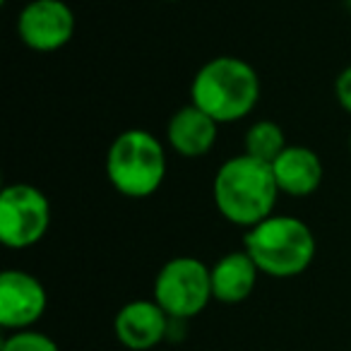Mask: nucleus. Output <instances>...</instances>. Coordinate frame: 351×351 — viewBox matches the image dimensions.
Here are the masks:
<instances>
[{
	"label": "nucleus",
	"mask_w": 351,
	"mask_h": 351,
	"mask_svg": "<svg viewBox=\"0 0 351 351\" xmlns=\"http://www.w3.org/2000/svg\"><path fill=\"white\" fill-rule=\"evenodd\" d=\"M219 123L212 121L195 104L181 106L166 123V145L183 159L207 156L217 145Z\"/></svg>",
	"instance_id": "9d476101"
},
{
	"label": "nucleus",
	"mask_w": 351,
	"mask_h": 351,
	"mask_svg": "<svg viewBox=\"0 0 351 351\" xmlns=\"http://www.w3.org/2000/svg\"><path fill=\"white\" fill-rule=\"evenodd\" d=\"M73 8L65 0H29L17 17V36L36 53H56L75 36Z\"/></svg>",
	"instance_id": "0eeeda50"
},
{
	"label": "nucleus",
	"mask_w": 351,
	"mask_h": 351,
	"mask_svg": "<svg viewBox=\"0 0 351 351\" xmlns=\"http://www.w3.org/2000/svg\"><path fill=\"white\" fill-rule=\"evenodd\" d=\"M335 97H337V101H339V106L344 108L346 113H351V65H346V68L337 75Z\"/></svg>",
	"instance_id": "2eb2a0df"
},
{
	"label": "nucleus",
	"mask_w": 351,
	"mask_h": 351,
	"mask_svg": "<svg viewBox=\"0 0 351 351\" xmlns=\"http://www.w3.org/2000/svg\"><path fill=\"white\" fill-rule=\"evenodd\" d=\"M258 265L245 250L226 253L212 265V296L219 303H243L258 284Z\"/></svg>",
	"instance_id": "f8f14e48"
},
{
	"label": "nucleus",
	"mask_w": 351,
	"mask_h": 351,
	"mask_svg": "<svg viewBox=\"0 0 351 351\" xmlns=\"http://www.w3.org/2000/svg\"><path fill=\"white\" fill-rule=\"evenodd\" d=\"M243 250L258 265L260 274L291 279L303 274L315 260V236L298 217L272 215L245 231Z\"/></svg>",
	"instance_id": "7ed1b4c3"
},
{
	"label": "nucleus",
	"mask_w": 351,
	"mask_h": 351,
	"mask_svg": "<svg viewBox=\"0 0 351 351\" xmlns=\"http://www.w3.org/2000/svg\"><path fill=\"white\" fill-rule=\"evenodd\" d=\"M0 3H8V0H0Z\"/></svg>",
	"instance_id": "a211bd4d"
},
{
	"label": "nucleus",
	"mask_w": 351,
	"mask_h": 351,
	"mask_svg": "<svg viewBox=\"0 0 351 351\" xmlns=\"http://www.w3.org/2000/svg\"><path fill=\"white\" fill-rule=\"evenodd\" d=\"M169 169L166 147L154 132L130 128L113 137L106 152V178L123 197L145 200L161 188Z\"/></svg>",
	"instance_id": "20e7f679"
},
{
	"label": "nucleus",
	"mask_w": 351,
	"mask_h": 351,
	"mask_svg": "<svg viewBox=\"0 0 351 351\" xmlns=\"http://www.w3.org/2000/svg\"><path fill=\"white\" fill-rule=\"evenodd\" d=\"M0 351H60V346L56 344V339H51L49 335L39 330H17L3 339Z\"/></svg>",
	"instance_id": "4468645a"
},
{
	"label": "nucleus",
	"mask_w": 351,
	"mask_h": 351,
	"mask_svg": "<svg viewBox=\"0 0 351 351\" xmlns=\"http://www.w3.org/2000/svg\"><path fill=\"white\" fill-rule=\"evenodd\" d=\"M349 152H351V135H349Z\"/></svg>",
	"instance_id": "f3484780"
},
{
	"label": "nucleus",
	"mask_w": 351,
	"mask_h": 351,
	"mask_svg": "<svg viewBox=\"0 0 351 351\" xmlns=\"http://www.w3.org/2000/svg\"><path fill=\"white\" fill-rule=\"evenodd\" d=\"M260 89V77L248 60L239 56H217L193 75L191 104L219 125L239 123L255 111Z\"/></svg>",
	"instance_id": "f03ea898"
},
{
	"label": "nucleus",
	"mask_w": 351,
	"mask_h": 351,
	"mask_svg": "<svg viewBox=\"0 0 351 351\" xmlns=\"http://www.w3.org/2000/svg\"><path fill=\"white\" fill-rule=\"evenodd\" d=\"M49 293L34 274L5 269L0 274V325L8 332L32 330L44 317Z\"/></svg>",
	"instance_id": "6e6552de"
},
{
	"label": "nucleus",
	"mask_w": 351,
	"mask_h": 351,
	"mask_svg": "<svg viewBox=\"0 0 351 351\" xmlns=\"http://www.w3.org/2000/svg\"><path fill=\"white\" fill-rule=\"evenodd\" d=\"M289 147L287 135H284L282 125L274 121H255L253 125L245 130L243 135V152L260 161H267L272 164L279 154Z\"/></svg>",
	"instance_id": "ddd939ff"
},
{
	"label": "nucleus",
	"mask_w": 351,
	"mask_h": 351,
	"mask_svg": "<svg viewBox=\"0 0 351 351\" xmlns=\"http://www.w3.org/2000/svg\"><path fill=\"white\" fill-rule=\"evenodd\" d=\"M272 173L279 193L289 197H308L322 186L325 166L315 149L306 145H289L272 161Z\"/></svg>",
	"instance_id": "9b49d317"
},
{
	"label": "nucleus",
	"mask_w": 351,
	"mask_h": 351,
	"mask_svg": "<svg viewBox=\"0 0 351 351\" xmlns=\"http://www.w3.org/2000/svg\"><path fill=\"white\" fill-rule=\"evenodd\" d=\"M51 226V200L32 183H10L0 193V241L10 250H27Z\"/></svg>",
	"instance_id": "423d86ee"
},
{
	"label": "nucleus",
	"mask_w": 351,
	"mask_h": 351,
	"mask_svg": "<svg viewBox=\"0 0 351 351\" xmlns=\"http://www.w3.org/2000/svg\"><path fill=\"white\" fill-rule=\"evenodd\" d=\"M282 195L272 173V164L250 154H236L217 169L212 181L215 207L229 224L245 231L274 215L277 197Z\"/></svg>",
	"instance_id": "f257e3e1"
},
{
	"label": "nucleus",
	"mask_w": 351,
	"mask_h": 351,
	"mask_svg": "<svg viewBox=\"0 0 351 351\" xmlns=\"http://www.w3.org/2000/svg\"><path fill=\"white\" fill-rule=\"evenodd\" d=\"M116 339L130 351H149L159 346L171 332V317L154 298L130 301L113 317Z\"/></svg>",
	"instance_id": "1a4fd4ad"
},
{
	"label": "nucleus",
	"mask_w": 351,
	"mask_h": 351,
	"mask_svg": "<svg viewBox=\"0 0 351 351\" xmlns=\"http://www.w3.org/2000/svg\"><path fill=\"white\" fill-rule=\"evenodd\" d=\"M212 267L191 255H178L161 265L154 277V301L171 320H191L212 301Z\"/></svg>",
	"instance_id": "39448f33"
},
{
	"label": "nucleus",
	"mask_w": 351,
	"mask_h": 351,
	"mask_svg": "<svg viewBox=\"0 0 351 351\" xmlns=\"http://www.w3.org/2000/svg\"><path fill=\"white\" fill-rule=\"evenodd\" d=\"M161 3H181V0H161Z\"/></svg>",
	"instance_id": "dca6fc26"
}]
</instances>
